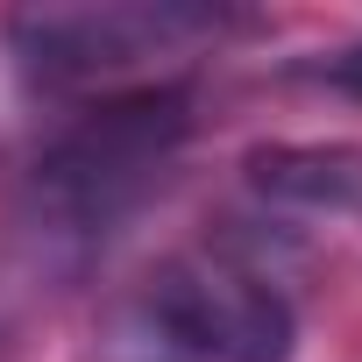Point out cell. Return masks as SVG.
Here are the masks:
<instances>
[{"label":"cell","instance_id":"6da1fadb","mask_svg":"<svg viewBox=\"0 0 362 362\" xmlns=\"http://www.w3.org/2000/svg\"><path fill=\"white\" fill-rule=\"evenodd\" d=\"M192 114L185 93H128L93 107L43 163H36V199L57 221V235H107L177 156Z\"/></svg>","mask_w":362,"mask_h":362},{"label":"cell","instance_id":"7a4b0ae2","mask_svg":"<svg viewBox=\"0 0 362 362\" xmlns=\"http://www.w3.org/2000/svg\"><path fill=\"white\" fill-rule=\"evenodd\" d=\"M149 320L170 348L206 362H284L291 355V305L284 291L228 249H185L149 277Z\"/></svg>","mask_w":362,"mask_h":362},{"label":"cell","instance_id":"3957f363","mask_svg":"<svg viewBox=\"0 0 362 362\" xmlns=\"http://www.w3.org/2000/svg\"><path fill=\"white\" fill-rule=\"evenodd\" d=\"M221 15L206 8H43L15 22V50L29 57V71L43 86H93L100 71H128L135 57H163L185 36H214Z\"/></svg>","mask_w":362,"mask_h":362},{"label":"cell","instance_id":"277c9868","mask_svg":"<svg viewBox=\"0 0 362 362\" xmlns=\"http://www.w3.org/2000/svg\"><path fill=\"white\" fill-rule=\"evenodd\" d=\"M249 177L277 199H305V206H348L362 199V156L355 149H256Z\"/></svg>","mask_w":362,"mask_h":362},{"label":"cell","instance_id":"5b68a950","mask_svg":"<svg viewBox=\"0 0 362 362\" xmlns=\"http://www.w3.org/2000/svg\"><path fill=\"white\" fill-rule=\"evenodd\" d=\"M334 86H348V93H362V43L334 57Z\"/></svg>","mask_w":362,"mask_h":362}]
</instances>
